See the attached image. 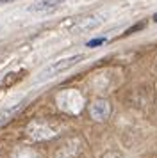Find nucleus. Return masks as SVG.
<instances>
[{"instance_id":"5","label":"nucleus","mask_w":157,"mask_h":158,"mask_svg":"<svg viewBox=\"0 0 157 158\" xmlns=\"http://www.w3.org/2000/svg\"><path fill=\"white\" fill-rule=\"evenodd\" d=\"M89 114L95 121H105L111 115V103L107 100H95L89 107Z\"/></svg>"},{"instance_id":"10","label":"nucleus","mask_w":157,"mask_h":158,"mask_svg":"<svg viewBox=\"0 0 157 158\" xmlns=\"http://www.w3.org/2000/svg\"><path fill=\"white\" fill-rule=\"evenodd\" d=\"M102 158H123V155H121L120 151H109V153H105Z\"/></svg>"},{"instance_id":"3","label":"nucleus","mask_w":157,"mask_h":158,"mask_svg":"<svg viewBox=\"0 0 157 158\" xmlns=\"http://www.w3.org/2000/svg\"><path fill=\"white\" fill-rule=\"evenodd\" d=\"M54 135H56L54 128L43 121H34L27 126V137L32 140H47V139H52Z\"/></svg>"},{"instance_id":"2","label":"nucleus","mask_w":157,"mask_h":158,"mask_svg":"<svg viewBox=\"0 0 157 158\" xmlns=\"http://www.w3.org/2000/svg\"><path fill=\"white\" fill-rule=\"evenodd\" d=\"M80 60H84V55H82V53H77V55H71V57L56 60V62H52L50 66H47V68L38 75V78H36V80H38V82H41V80L52 78V77H56V75H61L63 71H66V69L73 68L75 64H78Z\"/></svg>"},{"instance_id":"9","label":"nucleus","mask_w":157,"mask_h":158,"mask_svg":"<svg viewBox=\"0 0 157 158\" xmlns=\"http://www.w3.org/2000/svg\"><path fill=\"white\" fill-rule=\"evenodd\" d=\"M23 75H25V71H20V73H14V71H13V73H7L6 77L2 78L0 85H2V87H11V85H14V84H16V82H18L21 77H23Z\"/></svg>"},{"instance_id":"8","label":"nucleus","mask_w":157,"mask_h":158,"mask_svg":"<svg viewBox=\"0 0 157 158\" xmlns=\"http://www.w3.org/2000/svg\"><path fill=\"white\" fill-rule=\"evenodd\" d=\"M78 149H80L78 140H70L66 146H63L57 151V158H75L78 155Z\"/></svg>"},{"instance_id":"4","label":"nucleus","mask_w":157,"mask_h":158,"mask_svg":"<svg viewBox=\"0 0 157 158\" xmlns=\"http://www.w3.org/2000/svg\"><path fill=\"white\" fill-rule=\"evenodd\" d=\"M102 22H104L102 16H96V15L84 16V18H78L77 22L73 23L71 30H73V32H89V30L96 29Z\"/></svg>"},{"instance_id":"1","label":"nucleus","mask_w":157,"mask_h":158,"mask_svg":"<svg viewBox=\"0 0 157 158\" xmlns=\"http://www.w3.org/2000/svg\"><path fill=\"white\" fill-rule=\"evenodd\" d=\"M56 101L59 105V108L64 110V112H68V114H78L82 110V107H84V98L75 89H64V91H61L57 94Z\"/></svg>"},{"instance_id":"14","label":"nucleus","mask_w":157,"mask_h":158,"mask_svg":"<svg viewBox=\"0 0 157 158\" xmlns=\"http://www.w3.org/2000/svg\"><path fill=\"white\" fill-rule=\"evenodd\" d=\"M154 22H157V15H154Z\"/></svg>"},{"instance_id":"11","label":"nucleus","mask_w":157,"mask_h":158,"mask_svg":"<svg viewBox=\"0 0 157 158\" xmlns=\"http://www.w3.org/2000/svg\"><path fill=\"white\" fill-rule=\"evenodd\" d=\"M145 27V22H141V23H136L134 27H130V29L125 32V34H132V32H136V30H139V29H143Z\"/></svg>"},{"instance_id":"7","label":"nucleus","mask_w":157,"mask_h":158,"mask_svg":"<svg viewBox=\"0 0 157 158\" xmlns=\"http://www.w3.org/2000/svg\"><path fill=\"white\" fill-rule=\"evenodd\" d=\"M25 107V103H16L13 107H6V108H0V126H4L6 123H9L14 115L20 112L21 108Z\"/></svg>"},{"instance_id":"6","label":"nucleus","mask_w":157,"mask_h":158,"mask_svg":"<svg viewBox=\"0 0 157 158\" xmlns=\"http://www.w3.org/2000/svg\"><path fill=\"white\" fill-rule=\"evenodd\" d=\"M63 2L64 0H41V2L34 4V6H30L29 11L30 13H50V11H54L56 7H59Z\"/></svg>"},{"instance_id":"12","label":"nucleus","mask_w":157,"mask_h":158,"mask_svg":"<svg viewBox=\"0 0 157 158\" xmlns=\"http://www.w3.org/2000/svg\"><path fill=\"white\" fill-rule=\"evenodd\" d=\"M104 41H105L104 37H100V39H93V41H89V43H87V46H89V48H95V46H98V44H102Z\"/></svg>"},{"instance_id":"13","label":"nucleus","mask_w":157,"mask_h":158,"mask_svg":"<svg viewBox=\"0 0 157 158\" xmlns=\"http://www.w3.org/2000/svg\"><path fill=\"white\" fill-rule=\"evenodd\" d=\"M9 2H14V0H0V4H9Z\"/></svg>"}]
</instances>
